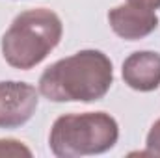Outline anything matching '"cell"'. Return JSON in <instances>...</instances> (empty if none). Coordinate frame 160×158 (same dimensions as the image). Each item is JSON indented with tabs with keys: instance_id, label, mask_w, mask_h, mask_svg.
I'll list each match as a JSON object with an SVG mask.
<instances>
[{
	"instance_id": "6da1fadb",
	"label": "cell",
	"mask_w": 160,
	"mask_h": 158,
	"mask_svg": "<svg viewBox=\"0 0 160 158\" xmlns=\"http://www.w3.org/2000/svg\"><path fill=\"white\" fill-rule=\"evenodd\" d=\"M114 84L110 58L86 48L47 67L39 77V93L52 102L101 101Z\"/></svg>"
},
{
	"instance_id": "7a4b0ae2",
	"label": "cell",
	"mask_w": 160,
	"mask_h": 158,
	"mask_svg": "<svg viewBox=\"0 0 160 158\" xmlns=\"http://www.w3.org/2000/svg\"><path fill=\"white\" fill-rule=\"evenodd\" d=\"M62 36L63 26L54 11L47 7L22 11L2 36V56L15 69H34L58 47Z\"/></svg>"
},
{
	"instance_id": "3957f363",
	"label": "cell",
	"mask_w": 160,
	"mask_h": 158,
	"mask_svg": "<svg viewBox=\"0 0 160 158\" xmlns=\"http://www.w3.org/2000/svg\"><path fill=\"white\" fill-rule=\"evenodd\" d=\"M118 138V121L106 112L65 114L54 121L48 147L58 158H78L114 149Z\"/></svg>"
},
{
	"instance_id": "277c9868",
	"label": "cell",
	"mask_w": 160,
	"mask_h": 158,
	"mask_svg": "<svg viewBox=\"0 0 160 158\" xmlns=\"http://www.w3.org/2000/svg\"><path fill=\"white\" fill-rule=\"evenodd\" d=\"M39 97L26 82H0V128H19L36 114Z\"/></svg>"
},
{
	"instance_id": "5b68a950",
	"label": "cell",
	"mask_w": 160,
	"mask_h": 158,
	"mask_svg": "<svg viewBox=\"0 0 160 158\" xmlns=\"http://www.w3.org/2000/svg\"><path fill=\"white\" fill-rule=\"evenodd\" d=\"M108 22L114 34L127 41L143 39L158 28V17L153 9L128 2L108 11Z\"/></svg>"
},
{
	"instance_id": "8992f818",
	"label": "cell",
	"mask_w": 160,
	"mask_h": 158,
	"mask_svg": "<svg viewBox=\"0 0 160 158\" xmlns=\"http://www.w3.org/2000/svg\"><path fill=\"white\" fill-rule=\"evenodd\" d=\"M123 80L136 91H155L160 86V54L153 50L132 52L121 69Z\"/></svg>"
},
{
	"instance_id": "52a82bcc",
	"label": "cell",
	"mask_w": 160,
	"mask_h": 158,
	"mask_svg": "<svg viewBox=\"0 0 160 158\" xmlns=\"http://www.w3.org/2000/svg\"><path fill=\"white\" fill-rule=\"evenodd\" d=\"M0 156H32V151L17 140H0Z\"/></svg>"
},
{
	"instance_id": "ba28073f",
	"label": "cell",
	"mask_w": 160,
	"mask_h": 158,
	"mask_svg": "<svg viewBox=\"0 0 160 158\" xmlns=\"http://www.w3.org/2000/svg\"><path fill=\"white\" fill-rule=\"evenodd\" d=\"M142 155H149V156H160V119H157L147 134L145 140V151Z\"/></svg>"
},
{
	"instance_id": "9c48e42d",
	"label": "cell",
	"mask_w": 160,
	"mask_h": 158,
	"mask_svg": "<svg viewBox=\"0 0 160 158\" xmlns=\"http://www.w3.org/2000/svg\"><path fill=\"white\" fill-rule=\"evenodd\" d=\"M128 4H134V6H142V7H147V9H160V0H127Z\"/></svg>"
}]
</instances>
